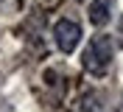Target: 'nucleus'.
Instances as JSON below:
<instances>
[{
  "label": "nucleus",
  "mask_w": 123,
  "mask_h": 112,
  "mask_svg": "<svg viewBox=\"0 0 123 112\" xmlns=\"http://www.w3.org/2000/svg\"><path fill=\"white\" fill-rule=\"evenodd\" d=\"M117 37H120V45H123V14H120V20H117Z\"/></svg>",
  "instance_id": "obj_4"
},
{
  "label": "nucleus",
  "mask_w": 123,
  "mask_h": 112,
  "mask_svg": "<svg viewBox=\"0 0 123 112\" xmlns=\"http://www.w3.org/2000/svg\"><path fill=\"white\" fill-rule=\"evenodd\" d=\"M112 56H115V45H112V37L106 34H98L92 37L90 45L84 48V56H81V65H84L87 73L92 76H104L112 65Z\"/></svg>",
  "instance_id": "obj_1"
},
{
  "label": "nucleus",
  "mask_w": 123,
  "mask_h": 112,
  "mask_svg": "<svg viewBox=\"0 0 123 112\" xmlns=\"http://www.w3.org/2000/svg\"><path fill=\"white\" fill-rule=\"evenodd\" d=\"M53 39H56V48H59L62 53H73L78 48V42H81V25H78L76 20H59L53 25Z\"/></svg>",
  "instance_id": "obj_2"
},
{
  "label": "nucleus",
  "mask_w": 123,
  "mask_h": 112,
  "mask_svg": "<svg viewBox=\"0 0 123 112\" xmlns=\"http://www.w3.org/2000/svg\"><path fill=\"white\" fill-rule=\"evenodd\" d=\"M115 112H123V98L117 101V106H115Z\"/></svg>",
  "instance_id": "obj_5"
},
{
  "label": "nucleus",
  "mask_w": 123,
  "mask_h": 112,
  "mask_svg": "<svg viewBox=\"0 0 123 112\" xmlns=\"http://www.w3.org/2000/svg\"><path fill=\"white\" fill-rule=\"evenodd\" d=\"M112 6L115 0H90V22L92 25H106L112 20Z\"/></svg>",
  "instance_id": "obj_3"
}]
</instances>
